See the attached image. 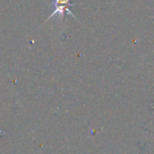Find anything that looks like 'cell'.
Listing matches in <instances>:
<instances>
[{"label": "cell", "instance_id": "obj_1", "mask_svg": "<svg viewBox=\"0 0 154 154\" xmlns=\"http://www.w3.org/2000/svg\"><path fill=\"white\" fill-rule=\"evenodd\" d=\"M73 5H75V3H71L70 0H53L54 11L52 12L51 14H50V16L47 18V20L45 22H47L50 18H51L53 16H58L59 18H60V20H63L64 14L66 13H68V14H69L72 17L77 19L76 15L69 10V7L73 6Z\"/></svg>", "mask_w": 154, "mask_h": 154}]
</instances>
